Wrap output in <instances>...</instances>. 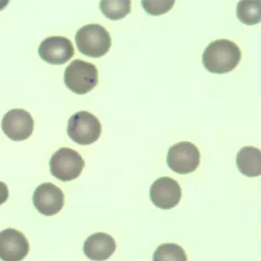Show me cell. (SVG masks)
<instances>
[{
	"label": "cell",
	"instance_id": "cell-14",
	"mask_svg": "<svg viewBox=\"0 0 261 261\" xmlns=\"http://www.w3.org/2000/svg\"><path fill=\"white\" fill-rule=\"evenodd\" d=\"M129 0H102L99 4L101 13L111 20H120L130 13Z\"/></svg>",
	"mask_w": 261,
	"mask_h": 261
},
{
	"label": "cell",
	"instance_id": "cell-8",
	"mask_svg": "<svg viewBox=\"0 0 261 261\" xmlns=\"http://www.w3.org/2000/svg\"><path fill=\"white\" fill-rule=\"evenodd\" d=\"M34 119L23 109H13L3 118L2 128L4 133L13 141L29 139L34 130Z\"/></svg>",
	"mask_w": 261,
	"mask_h": 261
},
{
	"label": "cell",
	"instance_id": "cell-1",
	"mask_svg": "<svg viewBox=\"0 0 261 261\" xmlns=\"http://www.w3.org/2000/svg\"><path fill=\"white\" fill-rule=\"evenodd\" d=\"M241 60V48L236 43L227 39H219L211 42L202 56L204 67L209 72L217 74L232 71L237 67Z\"/></svg>",
	"mask_w": 261,
	"mask_h": 261
},
{
	"label": "cell",
	"instance_id": "cell-12",
	"mask_svg": "<svg viewBox=\"0 0 261 261\" xmlns=\"http://www.w3.org/2000/svg\"><path fill=\"white\" fill-rule=\"evenodd\" d=\"M83 250L92 261H106L116 251V242L110 234L98 232L86 239Z\"/></svg>",
	"mask_w": 261,
	"mask_h": 261
},
{
	"label": "cell",
	"instance_id": "cell-16",
	"mask_svg": "<svg viewBox=\"0 0 261 261\" xmlns=\"http://www.w3.org/2000/svg\"><path fill=\"white\" fill-rule=\"evenodd\" d=\"M153 261H188L185 250L177 244L160 245L153 256Z\"/></svg>",
	"mask_w": 261,
	"mask_h": 261
},
{
	"label": "cell",
	"instance_id": "cell-6",
	"mask_svg": "<svg viewBox=\"0 0 261 261\" xmlns=\"http://www.w3.org/2000/svg\"><path fill=\"white\" fill-rule=\"evenodd\" d=\"M201 163V153L193 143L182 141L173 144L167 153L168 167L180 175L193 172Z\"/></svg>",
	"mask_w": 261,
	"mask_h": 261
},
{
	"label": "cell",
	"instance_id": "cell-10",
	"mask_svg": "<svg viewBox=\"0 0 261 261\" xmlns=\"http://www.w3.org/2000/svg\"><path fill=\"white\" fill-rule=\"evenodd\" d=\"M38 53L44 62L53 65H62L74 56V47L69 39L53 36L41 42Z\"/></svg>",
	"mask_w": 261,
	"mask_h": 261
},
{
	"label": "cell",
	"instance_id": "cell-2",
	"mask_svg": "<svg viewBox=\"0 0 261 261\" xmlns=\"http://www.w3.org/2000/svg\"><path fill=\"white\" fill-rule=\"evenodd\" d=\"M75 44L81 54L90 58H100L110 50L112 39L103 27L88 24L77 31Z\"/></svg>",
	"mask_w": 261,
	"mask_h": 261
},
{
	"label": "cell",
	"instance_id": "cell-18",
	"mask_svg": "<svg viewBox=\"0 0 261 261\" xmlns=\"http://www.w3.org/2000/svg\"><path fill=\"white\" fill-rule=\"evenodd\" d=\"M9 199V188L7 184L0 181V205L5 204Z\"/></svg>",
	"mask_w": 261,
	"mask_h": 261
},
{
	"label": "cell",
	"instance_id": "cell-4",
	"mask_svg": "<svg viewBox=\"0 0 261 261\" xmlns=\"http://www.w3.org/2000/svg\"><path fill=\"white\" fill-rule=\"evenodd\" d=\"M67 134L72 141L80 145H90L99 139L101 124L95 115L80 111L69 118Z\"/></svg>",
	"mask_w": 261,
	"mask_h": 261
},
{
	"label": "cell",
	"instance_id": "cell-3",
	"mask_svg": "<svg viewBox=\"0 0 261 261\" xmlns=\"http://www.w3.org/2000/svg\"><path fill=\"white\" fill-rule=\"evenodd\" d=\"M64 83L75 94H87L98 84V70L92 63L72 61L64 72Z\"/></svg>",
	"mask_w": 261,
	"mask_h": 261
},
{
	"label": "cell",
	"instance_id": "cell-11",
	"mask_svg": "<svg viewBox=\"0 0 261 261\" xmlns=\"http://www.w3.org/2000/svg\"><path fill=\"white\" fill-rule=\"evenodd\" d=\"M64 192L53 183L39 185L33 194L35 208L45 216H53L59 213L64 206Z\"/></svg>",
	"mask_w": 261,
	"mask_h": 261
},
{
	"label": "cell",
	"instance_id": "cell-5",
	"mask_svg": "<svg viewBox=\"0 0 261 261\" xmlns=\"http://www.w3.org/2000/svg\"><path fill=\"white\" fill-rule=\"evenodd\" d=\"M85 161L76 150L62 147L51 156L49 168L51 175L62 182H69L81 176Z\"/></svg>",
	"mask_w": 261,
	"mask_h": 261
},
{
	"label": "cell",
	"instance_id": "cell-9",
	"mask_svg": "<svg viewBox=\"0 0 261 261\" xmlns=\"http://www.w3.org/2000/svg\"><path fill=\"white\" fill-rule=\"evenodd\" d=\"M29 252L30 244L22 232L13 228L0 232V260L22 261Z\"/></svg>",
	"mask_w": 261,
	"mask_h": 261
},
{
	"label": "cell",
	"instance_id": "cell-7",
	"mask_svg": "<svg viewBox=\"0 0 261 261\" xmlns=\"http://www.w3.org/2000/svg\"><path fill=\"white\" fill-rule=\"evenodd\" d=\"M149 198L156 207L169 210L175 208L181 201L182 189L180 184L171 178L162 177L150 186Z\"/></svg>",
	"mask_w": 261,
	"mask_h": 261
},
{
	"label": "cell",
	"instance_id": "cell-13",
	"mask_svg": "<svg viewBox=\"0 0 261 261\" xmlns=\"http://www.w3.org/2000/svg\"><path fill=\"white\" fill-rule=\"evenodd\" d=\"M238 170L249 178L261 175V150L254 146H245L238 151L236 157Z\"/></svg>",
	"mask_w": 261,
	"mask_h": 261
},
{
	"label": "cell",
	"instance_id": "cell-17",
	"mask_svg": "<svg viewBox=\"0 0 261 261\" xmlns=\"http://www.w3.org/2000/svg\"><path fill=\"white\" fill-rule=\"evenodd\" d=\"M141 5L147 14L159 16L169 12L175 5V2L173 0H169V2L167 0H164V2H146V0H143Z\"/></svg>",
	"mask_w": 261,
	"mask_h": 261
},
{
	"label": "cell",
	"instance_id": "cell-15",
	"mask_svg": "<svg viewBox=\"0 0 261 261\" xmlns=\"http://www.w3.org/2000/svg\"><path fill=\"white\" fill-rule=\"evenodd\" d=\"M237 17L241 22L254 25L260 22V2H241L237 5Z\"/></svg>",
	"mask_w": 261,
	"mask_h": 261
}]
</instances>
